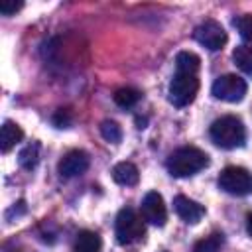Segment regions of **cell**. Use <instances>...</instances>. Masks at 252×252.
<instances>
[{"label": "cell", "instance_id": "9", "mask_svg": "<svg viewBox=\"0 0 252 252\" xmlns=\"http://www.w3.org/2000/svg\"><path fill=\"white\" fill-rule=\"evenodd\" d=\"M89 154L83 152V150H71L67 152L61 159H59V175L65 177V179H71V177H77V175H83L87 169H89Z\"/></svg>", "mask_w": 252, "mask_h": 252}, {"label": "cell", "instance_id": "5", "mask_svg": "<svg viewBox=\"0 0 252 252\" xmlns=\"http://www.w3.org/2000/svg\"><path fill=\"white\" fill-rule=\"evenodd\" d=\"M199 91V79L197 75H189V73H177L173 75L171 83H169V102L177 108H183L187 104H191L197 96Z\"/></svg>", "mask_w": 252, "mask_h": 252}, {"label": "cell", "instance_id": "23", "mask_svg": "<svg viewBox=\"0 0 252 252\" xmlns=\"http://www.w3.org/2000/svg\"><path fill=\"white\" fill-rule=\"evenodd\" d=\"M246 230H248V234L252 236V213L246 215Z\"/></svg>", "mask_w": 252, "mask_h": 252}, {"label": "cell", "instance_id": "3", "mask_svg": "<svg viewBox=\"0 0 252 252\" xmlns=\"http://www.w3.org/2000/svg\"><path fill=\"white\" fill-rule=\"evenodd\" d=\"M114 234H116L118 244H122V246L136 244L146 234L144 220L132 209H128V207L120 209V213L116 215V222H114Z\"/></svg>", "mask_w": 252, "mask_h": 252}, {"label": "cell", "instance_id": "16", "mask_svg": "<svg viewBox=\"0 0 252 252\" xmlns=\"http://www.w3.org/2000/svg\"><path fill=\"white\" fill-rule=\"evenodd\" d=\"M140 98H142L140 91H136V89H132V87H122V89H118V91L114 93V102H116L120 108H132Z\"/></svg>", "mask_w": 252, "mask_h": 252}, {"label": "cell", "instance_id": "10", "mask_svg": "<svg viewBox=\"0 0 252 252\" xmlns=\"http://www.w3.org/2000/svg\"><path fill=\"white\" fill-rule=\"evenodd\" d=\"M173 209H175L177 217L183 219L189 224H197L203 219V215H205V207L199 205L197 201L185 197V195H177L173 199Z\"/></svg>", "mask_w": 252, "mask_h": 252}, {"label": "cell", "instance_id": "19", "mask_svg": "<svg viewBox=\"0 0 252 252\" xmlns=\"http://www.w3.org/2000/svg\"><path fill=\"white\" fill-rule=\"evenodd\" d=\"M100 136L110 144H118L122 140V128L114 120H104L100 124Z\"/></svg>", "mask_w": 252, "mask_h": 252}, {"label": "cell", "instance_id": "8", "mask_svg": "<svg viewBox=\"0 0 252 252\" xmlns=\"http://www.w3.org/2000/svg\"><path fill=\"white\" fill-rule=\"evenodd\" d=\"M142 217H144V220H148L154 226H163L165 224L167 209H165L163 197L158 191H150L142 199Z\"/></svg>", "mask_w": 252, "mask_h": 252}, {"label": "cell", "instance_id": "6", "mask_svg": "<svg viewBox=\"0 0 252 252\" xmlns=\"http://www.w3.org/2000/svg\"><path fill=\"white\" fill-rule=\"evenodd\" d=\"M246 81L238 75H222L215 79L211 93L215 98L224 100V102H240L246 94Z\"/></svg>", "mask_w": 252, "mask_h": 252}, {"label": "cell", "instance_id": "1", "mask_svg": "<svg viewBox=\"0 0 252 252\" xmlns=\"http://www.w3.org/2000/svg\"><path fill=\"white\" fill-rule=\"evenodd\" d=\"M209 165V156L195 148V146H183L177 148L173 154H169L165 167L173 177H191L205 169Z\"/></svg>", "mask_w": 252, "mask_h": 252}, {"label": "cell", "instance_id": "13", "mask_svg": "<svg viewBox=\"0 0 252 252\" xmlns=\"http://www.w3.org/2000/svg\"><path fill=\"white\" fill-rule=\"evenodd\" d=\"M102 250V240L100 234L94 230H81L75 238L73 252H100Z\"/></svg>", "mask_w": 252, "mask_h": 252}, {"label": "cell", "instance_id": "15", "mask_svg": "<svg viewBox=\"0 0 252 252\" xmlns=\"http://www.w3.org/2000/svg\"><path fill=\"white\" fill-rule=\"evenodd\" d=\"M232 61L242 73L252 75V45H238L232 51Z\"/></svg>", "mask_w": 252, "mask_h": 252}, {"label": "cell", "instance_id": "17", "mask_svg": "<svg viewBox=\"0 0 252 252\" xmlns=\"http://www.w3.org/2000/svg\"><path fill=\"white\" fill-rule=\"evenodd\" d=\"M37 159H39V144H35V142L28 144L18 156V161L24 169H33L37 165Z\"/></svg>", "mask_w": 252, "mask_h": 252}, {"label": "cell", "instance_id": "7", "mask_svg": "<svg viewBox=\"0 0 252 252\" xmlns=\"http://www.w3.org/2000/svg\"><path fill=\"white\" fill-rule=\"evenodd\" d=\"M193 37L203 45L207 47L209 51H217V49H222L224 43H226V32L224 28L215 22V20H205L203 24H199L193 32Z\"/></svg>", "mask_w": 252, "mask_h": 252}, {"label": "cell", "instance_id": "12", "mask_svg": "<svg viewBox=\"0 0 252 252\" xmlns=\"http://www.w3.org/2000/svg\"><path fill=\"white\" fill-rule=\"evenodd\" d=\"M112 179L118 183V185H124V187H132L140 181V173H138V167L130 161H120L112 167Z\"/></svg>", "mask_w": 252, "mask_h": 252}, {"label": "cell", "instance_id": "11", "mask_svg": "<svg viewBox=\"0 0 252 252\" xmlns=\"http://www.w3.org/2000/svg\"><path fill=\"white\" fill-rule=\"evenodd\" d=\"M22 138H24V130L12 120H4L0 130V150L8 154L18 142H22Z\"/></svg>", "mask_w": 252, "mask_h": 252}, {"label": "cell", "instance_id": "22", "mask_svg": "<svg viewBox=\"0 0 252 252\" xmlns=\"http://www.w3.org/2000/svg\"><path fill=\"white\" fill-rule=\"evenodd\" d=\"M22 6H24V2H16V0H2V2H0V14H4V16H12V14H16Z\"/></svg>", "mask_w": 252, "mask_h": 252}, {"label": "cell", "instance_id": "2", "mask_svg": "<svg viewBox=\"0 0 252 252\" xmlns=\"http://www.w3.org/2000/svg\"><path fill=\"white\" fill-rule=\"evenodd\" d=\"M209 136L215 142V146L222 148V150H234L244 146L246 142V128L242 124V120L238 116H220L217 118L211 128H209Z\"/></svg>", "mask_w": 252, "mask_h": 252}, {"label": "cell", "instance_id": "20", "mask_svg": "<svg viewBox=\"0 0 252 252\" xmlns=\"http://www.w3.org/2000/svg\"><path fill=\"white\" fill-rule=\"evenodd\" d=\"M234 26H236V30L240 32V35H242L248 43H252V14H244V16H240V18H236V20H234Z\"/></svg>", "mask_w": 252, "mask_h": 252}, {"label": "cell", "instance_id": "4", "mask_svg": "<svg viewBox=\"0 0 252 252\" xmlns=\"http://www.w3.org/2000/svg\"><path fill=\"white\" fill-rule=\"evenodd\" d=\"M219 189L234 197H246L252 193V173L240 165H228L219 175Z\"/></svg>", "mask_w": 252, "mask_h": 252}, {"label": "cell", "instance_id": "14", "mask_svg": "<svg viewBox=\"0 0 252 252\" xmlns=\"http://www.w3.org/2000/svg\"><path fill=\"white\" fill-rule=\"evenodd\" d=\"M199 65H201V59L193 51H179L177 57H175V69H177V73L197 75Z\"/></svg>", "mask_w": 252, "mask_h": 252}, {"label": "cell", "instance_id": "18", "mask_svg": "<svg viewBox=\"0 0 252 252\" xmlns=\"http://www.w3.org/2000/svg\"><path fill=\"white\" fill-rule=\"evenodd\" d=\"M222 246V234L215 232L211 236H205L203 240H199L193 246V252H219Z\"/></svg>", "mask_w": 252, "mask_h": 252}, {"label": "cell", "instance_id": "21", "mask_svg": "<svg viewBox=\"0 0 252 252\" xmlns=\"http://www.w3.org/2000/svg\"><path fill=\"white\" fill-rule=\"evenodd\" d=\"M51 122H53V126H57V128H69L71 122H73V114H71V110H67V108H57L55 114H53V118H51Z\"/></svg>", "mask_w": 252, "mask_h": 252}]
</instances>
